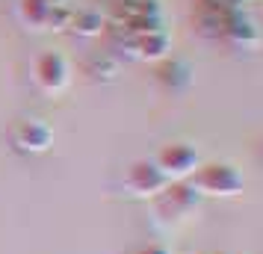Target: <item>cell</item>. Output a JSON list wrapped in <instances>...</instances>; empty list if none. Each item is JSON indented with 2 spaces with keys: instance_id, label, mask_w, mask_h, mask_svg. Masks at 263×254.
I'll return each mask as SVG.
<instances>
[{
  "instance_id": "cell-5",
  "label": "cell",
  "mask_w": 263,
  "mask_h": 254,
  "mask_svg": "<svg viewBox=\"0 0 263 254\" xmlns=\"http://www.w3.org/2000/svg\"><path fill=\"white\" fill-rule=\"evenodd\" d=\"M124 186L136 198H157L168 186V178L160 171L154 160H133L124 174Z\"/></svg>"
},
{
  "instance_id": "cell-7",
  "label": "cell",
  "mask_w": 263,
  "mask_h": 254,
  "mask_svg": "<svg viewBox=\"0 0 263 254\" xmlns=\"http://www.w3.org/2000/svg\"><path fill=\"white\" fill-rule=\"evenodd\" d=\"M133 56L145 62H163L172 50V38H168L166 30H151V33H139V36L127 38Z\"/></svg>"
},
{
  "instance_id": "cell-8",
  "label": "cell",
  "mask_w": 263,
  "mask_h": 254,
  "mask_svg": "<svg viewBox=\"0 0 263 254\" xmlns=\"http://www.w3.org/2000/svg\"><path fill=\"white\" fill-rule=\"evenodd\" d=\"M231 48H242V50H251L260 45V30L254 27L251 18H246L242 12H231L225 21V30H222V36Z\"/></svg>"
},
{
  "instance_id": "cell-12",
  "label": "cell",
  "mask_w": 263,
  "mask_h": 254,
  "mask_svg": "<svg viewBox=\"0 0 263 254\" xmlns=\"http://www.w3.org/2000/svg\"><path fill=\"white\" fill-rule=\"evenodd\" d=\"M68 30H71L74 36H83V38L101 36V30H104V18H101V12H95V9H80V12L71 15Z\"/></svg>"
},
{
  "instance_id": "cell-1",
  "label": "cell",
  "mask_w": 263,
  "mask_h": 254,
  "mask_svg": "<svg viewBox=\"0 0 263 254\" xmlns=\"http://www.w3.org/2000/svg\"><path fill=\"white\" fill-rule=\"evenodd\" d=\"M192 189L201 195V198H237L246 189V178L234 163L225 160H210L201 163L198 169L192 171Z\"/></svg>"
},
{
  "instance_id": "cell-10",
  "label": "cell",
  "mask_w": 263,
  "mask_h": 254,
  "mask_svg": "<svg viewBox=\"0 0 263 254\" xmlns=\"http://www.w3.org/2000/svg\"><path fill=\"white\" fill-rule=\"evenodd\" d=\"M50 9L48 0H18V21L33 33H42L50 24Z\"/></svg>"
},
{
  "instance_id": "cell-2",
  "label": "cell",
  "mask_w": 263,
  "mask_h": 254,
  "mask_svg": "<svg viewBox=\"0 0 263 254\" xmlns=\"http://www.w3.org/2000/svg\"><path fill=\"white\" fill-rule=\"evenodd\" d=\"M33 83L45 95H60L71 83V62L60 50H45L33 62Z\"/></svg>"
},
{
  "instance_id": "cell-9",
  "label": "cell",
  "mask_w": 263,
  "mask_h": 254,
  "mask_svg": "<svg viewBox=\"0 0 263 254\" xmlns=\"http://www.w3.org/2000/svg\"><path fill=\"white\" fill-rule=\"evenodd\" d=\"M157 80L172 92H180L192 83V65L183 60H163L157 65Z\"/></svg>"
},
{
  "instance_id": "cell-11",
  "label": "cell",
  "mask_w": 263,
  "mask_h": 254,
  "mask_svg": "<svg viewBox=\"0 0 263 254\" xmlns=\"http://www.w3.org/2000/svg\"><path fill=\"white\" fill-rule=\"evenodd\" d=\"M136 18H160L157 0H121L116 6V24H127Z\"/></svg>"
},
{
  "instance_id": "cell-6",
  "label": "cell",
  "mask_w": 263,
  "mask_h": 254,
  "mask_svg": "<svg viewBox=\"0 0 263 254\" xmlns=\"http://www.w3.org/2000/svg\"><path fill=\"white\" fill-rule=\"evenodd\" d=\"M154 201H157V210H160L163 216H168V219H186L192 210L198 207L201 195L192 189L190 181H168V186L157 195Z\"/></svg>"
},
{
  "instance_id": "cell-14",
  "label": "cell",
  "mask_w": 263,
  "mask_h": 254,
  "mask_svg": "<svg viewBox=\"0 0 263 254\" xmlns=\"http://www.w3.org/2000/svg\"><path fill=\"white\" fill-rule=\"evenodd\" d=\"M242 0H201V12H239Z\"/></svg>"
},
{
  "instance_id": "cell-3",
  "label": "cell",
  "mask_w": 263,
  "mask_h": 254,
  "mask_svg": "<svg viewBox=\"0 0 263 254\" xmlns=\"http://www.w3.org/2000/svg\"><path fill=\"white\" fill-rule=\"evenodd\" d=\"M154 163L160 166V171L168 181H190L192 171L201 166V154L190 142H166L157 151Z\"/></svg>"
},
{
  "instance_id": "cell-4",
  "label": "cell",
  "mask_w": 263,
  "mask_h": 254,
  "mask_svg": "<svg viewBox=\"0 0 263 254\" xmlns=\"http://www.w3.org/2000/svg\"><path fill=\"white\" fill-rule=\"evenodd\" d=\"M9 139H12V148L21 151V154H45L50 145H53V130L45 119H18L9 130Z\"/></svg>"
},
{
  "instance_id": "cell-16",
  "label": "cell",
  "mask_w": 263,
  "mask_h": 254,
  "mask_svg": "<svg viewBox=\"0 0 263 254\" xmlns=\"http://www.w3.org/2000/svg\"><path fill=\"white\" fill-rule=\"evenodd\" d=\"M50 6H68V3H71V0H48Z\"/></svg>"
},
{
  "instance_id": "cell-13",
  "label": "cell",
  "mask_w": 263,
  "mask_h": 254,
  "mask_svg": "<svg viewBox=\"0 0 263 254\" xmlns=\"http://www.w3.org/2000/svg\"><path fill=\"white\" fill-rule=\"evenodd\" d=\"M86 71L92 74L95 80H101V71H107V80H112V77L119 74V65H116V62L109 60V56H95V60H92L89 65H86Z\"/></svg>"
},
{
  "instance_id": "cell-17",
  "label": "cell",
  "mask_w": 263,
  "mask_h": 254,
  "mask_svg": "<svg viewBox=\"0 0 263 254\" xmlns=\"http://www.w3.org/2000/svg\"><path fill=\"white\" fill-rule=\"evenodd\" d=\"M216 254H228V251H216Z\"/></svg>"
},
{
  "instance_id": "cell-15",
  "label": "cell",
  "mask_w": 263,
  "mask_h": 254,
  "mask_svg": "<svg viewBox=\"0 0 263 254\" xmlns=\"http://www.w3.org/2000/svg\"><path fill=\"white\" fill-rule=\"evenodd\" d=\"M136 254H168V251L163 248V245H157V242H151V245H142V248H139Z\"/></svg>"
}]
</instances>
